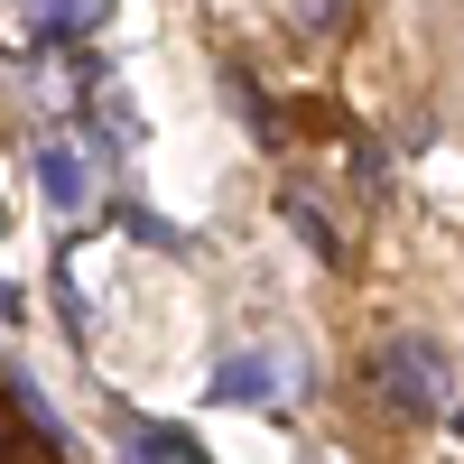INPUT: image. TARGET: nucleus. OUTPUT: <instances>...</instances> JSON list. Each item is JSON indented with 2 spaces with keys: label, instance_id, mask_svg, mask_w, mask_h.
<instances>
[{
  "label": "nucleus",
  "instance_id": "1",
  "mask_svg": "<svg viewBox=\"0 0 464 464\" xmlns=\"http://www.w3.org/2000/svg\"><path fill=\"white\" fill-rule=\"evenodd\" d=\"M372 381H381V400H391L400 418H437V409L455 400V372H446V353H437L428 334H400V343H381Z\"/></svg>",
  "mask_w": 464,
  "mask_h": 464
},
{
  "label": "nucleus",
  "instance_id": "2",
  "mask_svg": "<svg viewBox=\"0 0 464 464\" xmlns=\"http://www.w3.org/2000/svg\"><path fill=\"white\" fill-rule=\"evenodd\" d=\"M37 196H47L56 214H74L93 196V177H84V149L74 140H37Z\"/></svg>",
  "mask_w": 464,
  "mask_h": 464
},
{
  "label": "nucleus",
  "instance_id": "3",
  "mask_svg": "<svg viewBox=\"0 0 464 464\" xmlns=\"http://www.w3.org/2000/svg\"><path fill=\"white\" fill-rule=\"evenodd\" d=\"M214 400H232V409H251V400H279V362H269V353H232V362L214 372Z\"/></svg>",
  "mask_w": 464,
  "mask_h": 464
},
{
  "label": "nucleus",
  "instance_id": "4",
  "mask_svg": "<svg viewBox=\"0 0 464 464\" xmlns=\"http://www.w3.org/2000/svg\"><path fill=\"white\" fill-rule=\"evenodd\" d=\"M19 10H28V37H74L102 19V0H19Z\"/></svg>",
  "mask_w": 464,
  "mask_h": 464
},
{
  "label": "nucleus",
  "instance_id": "5",
  "mask_svg": "<svg viewBox=\"0 0 464 464\" xmlns=\"http://www.w3.org/2000/svg\"><path fill=\"white\" fill-rule=\"evenodd\" d=\"M288 19H297V37H334L353 19V0H288Z\"/></svg>",
  "mask_w": 464,
  "mask_h": 464
},
{
  "label": "nucleus",
  "instance_id": "6",
  "mask_svg": "<svg viewBox=\"0 0 464 464\" xmlns=\"http://www.w3.org/2000/svg\"><path fill=\"white\" fill-rule=\"evenodd\" d=\"M288 223H297L306 242H316V251H334V232H325V214H316V205H288Z\"/></svg>",
  "mask_w": 464,
  "mask_h": 464
},
{
  "label": "nucleus",
  "instance_id": "7",
  "mask_svg": "<svg viewBox=\"0 0 464 464\" xmlns=\"http://www.w3.org/2000/svg\"><path fill=\"white\" fill-rule=\"evenodd\" d=\"M0 316H19V288H10V279H0Z\"/></svg>",
  "mask_w": 464,
  "mask_h": 464
}]
</instances>
